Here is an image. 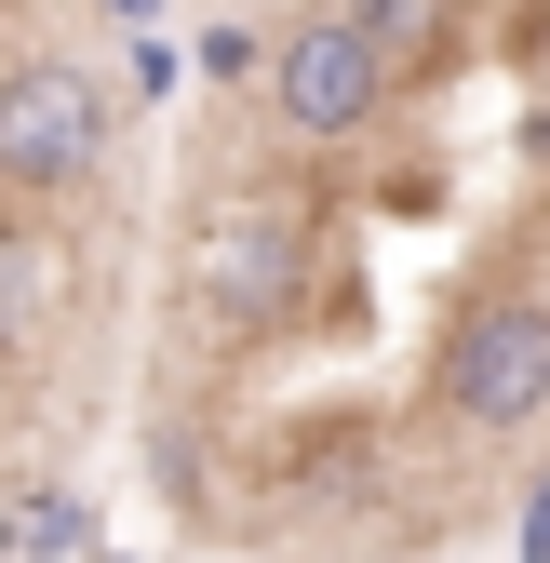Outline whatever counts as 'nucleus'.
I'll return each mask as SVG.
<instances>
[{
  "instance_id": "f257e3e1",
  "label": "nucleus",
  "mask_w": 550,
  "mask_h": 563,
  "mask_svg": "<svg viewBox=\"0 0 550 563\" xmlns=\"http://www.w3.org/2000/svg\"><path fill=\"white\" fill-rule=\"evenodd\" d=\"M309 268H322V229L309 201H216L188 229V322L201 335H283L309 309Z\"/></svg>"
},
{
  "instance_id": "f03ea898",
  "label": "nucleus",
  "mask_w": 550,
  "mask_h": 563,
  "mask_svg": "<svg viewBox=\"0 0 550 563\" xmlns=\"http://www.w3.org/2000/svg\"><path fill=\"white\" fill-rule=\"evenodd\" d=\"M430 402H443V430L470 443H524L537 416H550V296H470L443 322V363H430Z\"/></svg>"
},
{
  "instance_id": "7ed1b4c3",
  "label": "nucleus",
  "mask_w": 550,
  "mask_h": 563,
  "mask_svg": "<svg viewBox=\"0 0 550 563\" xmlns=\"http://www.w3.org/2000/svg\"><path fill=\"white\" fill-rule=\"evenodd\" d=\"M389 95H403V67L336 14V0L268 41V121H283L296 148H363V134L389 121Z\"/></svg>"
},
{
  "instance_id": "20e7f679",
  "label": "nucleus",
  "mask_w": 550,
  "mask_h": 563,
  "mask_svg": "<svg viewBox=\"0 0 550 563\" xmlns=\"http://www.w3.org/2000/svg\"><path fill=\"white\" fill-rule=\"evenodd\" d=\"M108 162V81L95 67H67V54H28V67H0V175L14 188H81Z\"/></svg>"
},
{
  "instance_id": "39448f33",
  "label": "nucleus",
  "mask_w": 550,
  "mask_h": 563,
  "mask_svg": "<svg viewBox=\"0 0 550 563\" xmlns=\"http://www.w3.org/2000/svg\"><path fill=\"white\" fill-rule=\"evenodd\" d=\"M336 14H350L389 67H443V54H457V27H470V0H336Z\"/></svg>"
},
{
  "instance_id": "423d86ee",
  "label": "nucleus",
  "mask_w": 550,
  "mask_h": 563,
  "mask_svg": "<svg viewBox=\"0 0 550 563\" xmlns=\"http://www.w3.org/2000/svg\"><path fill=\"white\" fill-rule=\"evenodd\" d=\"M41 309H54V255H41V229H14V216H0V349H14V335H41Z\"/></svg>"
},
{
  "instance_id": "0eeeda50",
  "label": "nucleus",
  "mask_w": 550,
  "mask_h": 563,
  "mask_svg": "<svg viewBox=\"0 0 550 563\" xmlns=\"http://www.w3.org/2000/svg\"><path fill=\"white\" fill-rule=\"evenodd\" d=\"M510 537H524V550H510V563H550V470H537V483H524V523H510Z\"/></svg>"
}]
</instances>
